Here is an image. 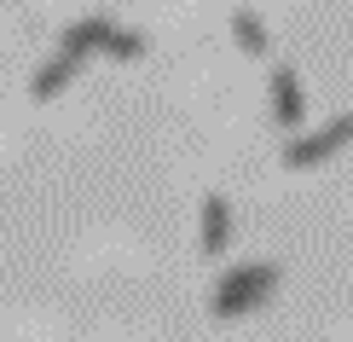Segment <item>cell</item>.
I'll return each mask as SVG.
<instances>
[{
  "instance_id": "6da1fadb",
  "label": "cell",
  "mask_w": 353,
  "mask_h": 342,
  "mask_svg": "<svg viewBox=\"0 0 353 342\" xmlns=\"http://www.w3.org/2000/svg\"><path fill=\"white\" fill-rule=\"evenodd\" d=\"M226 244V203L209 198V209H203V249H220Z\"/></svg>"
}]
</instances>
